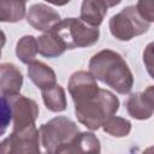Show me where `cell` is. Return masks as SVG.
Wrapping results in <instances>:
<instances>
[{
	"label": "cell",
	"instance_id": "obj_7",
	"mask_svg": "<svg viewBox=\"0 0 154 154\" xmlns=\"http://www.w3.org/2000/svg\"><path fill=\"white\" fill-rule=\"evenodd\" d=\"M11 105V113L13 119V131H22L29 126L35 125L38 116L37 103L20 94L7 97Z\"/></svg>",
	"mask_w": 154,
	"mask_h": 154
},
{
	"label": "cell",
	"instance_id": "obj_17",
	"mask_svg": "<svg viewBox=\"0 0 154 154\" xmlns=\"http://www.w3.org/2000/svg\"><path fill=\"white\" fill-rule=\"evenodd\" d=\"M41 91H42V99L47 109L52 112H63L66 109V106H67L66 96H65V90L61 85L55 84Z\"/></svg>",
	"mask_w": 154,
	"mask_h": 154
},
{
	"label": "cell",
	"instance_id": "obj_14",
	"mask_svg": "<svg viewBox=\"0 0 154 154\" xmlns=\"http://www.w3.org/2000/svg\"><path fill=\"white\" fill-rule=\"evenodd\" d=\"M28 76L31 82L41 90L57 84V76L52 67L42 61H32L28 65Z\"/></svg>",
	"mask_w": 154,
	"mask_h": 154
},
{
	"label": "cell",
	"instance_id": "obj_2",
	"mask_svg": "<svg viewBox=\"0 0 154 154\" xmlns=\"http://www.w3.org/2000/svg\"><path fill=\"white\" fill-rule=\"evenodd\" d=\"M118 109V97L109 90L101 88L94 97L75 105V113L78 122L90 130L101 128L108 118L117 113Z\"/></svg>",
	"mask_w": 154,
	"mask_h": 154
},
{
	"label": "cell",
	"instance_id": "obj_12",
	"mask_svg": "<svg viewBox=\"0 0 154 154\" xmlns=\"http://www.w3.org/2000/svg\"><path fill=\"white\" fill-rule=\"evenodd\" d=\"M120 1H102V0H84L81 5V20L85 24L97 28L106 13L107 10L112 6L118 5Z\"/></svg>",
	"mask_w": 154,
	"mask_h": 154
},
{
	"label": "cell",
	"instance_id": "obj_5",
	"mask_svg": "<svg viewBox=\"0 0 154 154\" xmlns=\"http://www.w3.org/2000/svg\"><path fill=\"white\" fill-rule=\"evenodd\" d=\"M111 34L119 41H130L135 36L148 31L150 23L146 22L137 12L135 5L124 7L111 17L108 22Z\"/></svg>",
	"mask_w": 154,
	"mask_h": 154
},
{
	"label": "cell",
	"instance_id": "obj_23",
	"mask_svg": "<svg viewBox=\"0 0 154 154\" xmlns=\"http://www.w3.org/2000/svg\"><path fill=\"white\" fill-rule=\"evenodd\" d=\"M6 43V35L2 30H0V58H1V49Z\"/></svg>",
	"mask_w": 154,
	"mask_h": 154
},
{
	"label": "cell",
	"instance_id": "obj_20",
	"mask_svg": "<svg viewBox=\"0 0 154 154\" xmlns=\"http://www.w3.org/2000/svg\"><path fill=\"white\" fill-rule=\"evenodd\" d=\"M12 120L11 105L6 96L0 94V136L4 135Z\"/></svg>",
	"mask_w": 154,
	"mask_h": 154
},
{
	"label": "cell",
	"instance_id": "obj_13",
	"mask_svg": "<svg viewBox=\"0 0 154 154\" xmlns=\"http://www.w3.org/2000/svg\"><path fill=\"white\" fill-rule=\"evenodd\" d=\"M22 84L23 75L14 64H0V94L6 97L18 95Z\"/></svg>",
	"mask_w": 154,
	"mask_h": 154
},
{
	"label": "cell",
	"instance_id": "obj_11",
	"mask_svg": "<svg viewBox=\"0 0 154 154\" xmlns=\"http://www.w3.org/2000/svg\"><path fill=\"white\" fill-rule=\"evenodd\" d=\"M100 141L93 132H78L58 154H100Z\"/></svg>",
	"mask_w": 154,
	"mask_h": 154
},
{
	"label": "cell",
	"instance_id": "obj_24",
	"mask_svg": "<svg viewBox=\"0 0 154 154\" xmlns=\"http://www.w3.org/2000/svg\"><path fill=\"white\" fill-rule=\"evenodd\" d=\"M142 154H153V147H149V148H147Z\"/></svg>",
	"mask_w": 154,
	"mask_h": 154
},
{
	"label": "cell",
	"instance_id": "obj_22",
	"mask_svg": "<svg viewBox=\"0 0 154 154\" xmlns=\"http://www.w3.org/2000/svg\"><path fill=\"white\" fill-rule=\"evenodd\" d=\"M152 47H153V45L149 43L147 47V51L143 53V61L146 63L148 72L150 73V76H152Z\"/></svg>",
	"mask_w": 154,
	"mask_h": 154
},
{
	"label": "cell",
	"instance_id": "obj_9",
	"mask_svg": "<svg viewBox=\"0 0 154 154\" xmlns=\"http://www.w3.org/2000/svg\"><path fill=\"white\" fill-rule=\"evenodd\" d=\"M28 23L38 31H51L61 19L60 14L51 6L38 2L30 6L26 13Z\"/></svg>",
	"mask_w": 154,
	"mask_h": 154
},
{
	"label": "cell",
	"instance_id": "obj_4",
	"mask_svg": "<svg viewBox=\"0 0 154 154\" xmlns=\"http://www.w3.org/2000/svg\"><path fill=\"white\" fill-rule=\"evenodd\" d=\"M51 31L61 40L66 49L93 46L100 37V30L97 28L85 24L79 18L61 19Z\"/></svg>",
	"mask_w": 154,
	"mask_h": 154
},
{
	"label": "cell",
	"instance_id": "obj_8",
	"mask_svg": "<svg viewBox=\"0 0 154 154\" xmlns=\"http://www.w3.org/2000/svg\"><path fill=\"white\" fill-rule=\"evenodd\" d=\"M67 88L75 105L82 103L94 97L100 89L96 83V79L91 76V73L89 71L83 70L73 72L71 75Z\"/></svg>",
	"mask_w": 154,
	"mask_h": 154
},
{
	"label": "cell",
	"instance_id": "obj_21",
	"mask_svg": "<svg viewBox=\"0 0 154 154\" xmlns=\"http://www.w3.org/2000/svg\"><path fill=\"white\" fill-rule=\"evenodd\" d=\"M140 16L148 23L154 20V2L153 1H138L135 5Z\"/></svg>",
	"mask_w": 154,
	"mask_h": 154
},
{
	"label": "cell",
	"instance_id": "obj_16",
	"mask_svg": "<svg viewBox=\"0 0 154 154\" xmlns=\"http://www.w3.org/2000/svg\"><path fill=\"white\" fill-rule=\"evenodd\" d=\"M26 4L16 0H0V22L16 23L24 18Z\"/></svg>",
	"mask_w": 154,
	"mask_h": 154
},
{
	"label": "cell",
	"instance_id": "obj_1",
	"mask_svg": "<svg viewBox=\"0 0 154 154\" xmlns=\"http://www.w3.org/2000/svg\"><path fill=\"white\" fill-rule=\"evenodd\" d=\"M89 72L119 94H129L132 89V72L123 57L114 51L103 49L94 54L89 60Z\"/></svg>",
	"mask_w": 154,
	"mask_h": 154
},
{
	"label": "cell",
	"instance_id": "obj_6",
	"mask_svg": "<svg viewBox=\"0 0 154 154\" xmlns=\"http://www.w3.org/2000/svg\"><path fill=\"white\" fill-rule=\"evenodd\" d=\"M0 154H41L40 135L35 125L12 134L0 142Z\"/></svg>",
	"mask_w": 154,
	"mask_h": 154
},
{
	"label": "cell",
	"instance_id": "obj_18",
	"mask_svg": "<svg viewBox=\"0 0 154 154\" xmlns=\"http://www.w3.org/2000/svg\"><path fill=\"white\" fill-rule=\"evenodd\" d=\"M37 42L36 38L31 35H25L17 42L16 46V54L19 58V60L24 64H30L35 61V58L37 55Z\"/></svg>",
	"mask_w": 154,
	"mask_h": 154
},
{
	"label": "cell",
	"instance_id": "obj_10",
	"mask_svg": "<svg viewBox=\"0 0 154 154\" xmlns=\"http://www.w3.org/2000/svg\"><path fill=\"white\" fill-rule=\"evenodd\" d=\"M125 106L130 117L138 120L149 119L153 116V111H154L153 85H149L147 89H144V91L131 94L126 100Z\"/></svg>",
	"mask_w": 154,
	"mask_h": 154
},
{
	"label": "cell",
	"instance_id": "obj_19",
	"mask_svg": "<svg viewBox=\"0 0 154 154\" xmlns=\"http://www.w3.org/2000/svg\"><path fill=\"white\" fill-rule=\"evenodd\" d=\"M102 129L113 137H125L131 131V123L125 118L112 116L103 123Z\"/></svg>",
	"mask_w": 154,
	"mask_h": 154
},
{
	"label": "cell",
	"instance_id": "obj_3",
	"mask_svg": "<svg viewBox=\"0 0 154 154\" xmlns=\"http://www.w3.org/2000/svg\"><path fill=\"white\" fill-rule=\"evenodd\" d=\"M79 132L75 122L66 117H55L42 124L38 130L42 154H58Z\"/></svg>",
	"mask_w": 154,
	"mask_h": 154
},
{
	"label": "cell",
	"instance_id": "obj_15",
	"mask_svg": "<svg viewBox=\"0 0 154 154\" xmlns=\"http://www.w3.org/2000/svg\"><path fill=\"white\" fill-rule=\"evenodd\" d=\"M36 42L38 53L46 58H57L66 51L65 45L53 31H48L38 36Z\"/></svg>",
	"mask_w": 154,
	"mask_h": 154
}]
</instances>
